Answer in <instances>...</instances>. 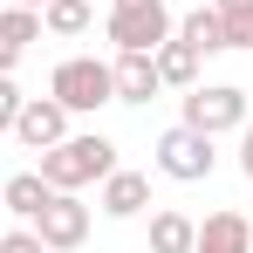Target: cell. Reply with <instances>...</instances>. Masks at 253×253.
I'll use <instances>...</instances> for the list:
<instances>
[{
    "instance_id": "1",
    "label": "cell",
    "mask_w": 253,
    "mask_h": 253,
    "mask_svg": "<svg viewBox=\"0 0 253 253\" xmlns=\"http://www.w3.org/2000/svg\"><path fill=\"white\" fill-rule=\"evenodd\" d=\"M35 171L48 178V192H83V185H103V178L117 171V144H110L103 130H69L62 144L42 151Z\"/></svg>"
},
{
    "instance_id": "2",
    "label": "cell",
    "mask_w": 253,
    "mask_h": 253,
    "mask_svg": "<svg viewBox=\"0 0 253 253\" xmlns=\"http://www.w3.org/2000/svg\"><path fill=\"white\" fill-rule=\"evenodd\" d=\"M48 96H55L69 117H96L103 103H117V76H110V62H96V55H69V62H55Z\"/></svg>"
},
{
    "instance_id": "3",
    "label": "cell",
    "mask_w": 253,
    "mask_h": 253,
    "mask_svg": "<svg viewBox=\"0 0 253 253\" xmlns=\"http://www.w3.org/2000/svg\"><path fill=\"white\" fill-rule=\"evenodd\" d=\"M253 110H247V89L240 83H192L185 89V124L206 130V137H226V130H240Z\"/></svg>"
},
{
    "instance_id": "4",
    "label": "cell",
    "mask_w": 253,
    "mask_h": 253,
    "mask_svg": "<svg viewBox=\"0 0 253 253\" xmlns=\"http://www.w3.org/2000/svg\"><path fill=\"white\" fill-rule=\"evenodd\" d=\"M171 7L165 0H151V7H110V42H117V55H151L158 42H171Z\"/></svg>"
},
{
    "instance_id": "5",
    "label": "cell",
    "mask_w": 253,
    "mask_h": 253,
    "mask_svg": "<svg viewBox=\"0 0 253 253\" xmlns=\"http://www.w3.org/2000/svg\"><path fill=\"white\" fill-rule=\"evenodd\" d=\"M212 165H219V151H212V137L206 130H192V124H178L158 137V171L165 178H178V185H199V178H212Z\"/></svg>"
},
{
    "instance_id": "6",
    "label": "cell",
    "mask_w": 253,
    "mask_h": 253,
    "mask_svg": "<svg viewBox=\"0 0 253 253\" xmlns=\"http://www.w3.org/2000/svg\"><path fill=\"white\" fill-rule=\"evenodd\" d=\"M35 233H42L48 253H76L89 240V206L76 199V192H48V206L35 212Z\"/></svg>"
},
{
    "instance_id": "7",
    "label": "cell",
    "mask_w": 253,
    "mask_h": 253,
    "mask_svg": "<svg viewBox=\"0 0 253 253\" xmlns=\"http://www.w3.org/2000/svg\"><path fill=\"white\" fill-rule=\"evenodd\" d=\"M7 137H14L21 151H48V144H62V137H69V110H62L55 96H28Z\"/></svg>"
},
{
    "instance_id": "8",
    "label": "cell",
    "mask_w": 253,
    "mask_h": 253,
    "mask_svg": "<svg viewBox=\"0 0 253 253\" xmlns=\"http://www.w3.org/2000/svg\"><path fill=\"white\" fill-rule=\"evenodd\" d=\"M192 253H253V226H247V212H206V219H199Z\"/></svg>"
},
{
    "instance_id": "9",
    "label": "cell",
    "mask_w": 253,
    "mask_h": 253,
    "mask_svg": "<svg viewBox=\"0 0 253 253\" xmlns=\"http://www.w3.org/2000/svg\"><path fill=\"white\" fill-rule=\"evenodd\" d=\"M96 206H103V219H137V212L151 206V178L117 165L110 178H103V199H96Z\"/></svg>"
},
{
    "instance_id": "10",
    "label": "cell",
    "mask_w": 253,
    "mask_h": 253,
    "mask_svg": "<svg viewBox=\"0 0 253 253\" xmlns=\"http://www.w3.org/2000/svg\"><path fill=\"white\" fill-rule=\"evenodd\" d=\"M110 76H117V103H151V96L165 89L151 55H117V62H110Z\"/></svg>"
},
{
    "instance_id": "11",
    "label": "cell",
    "mask_w": 253,
    "mask_h": 253,
    "mask_svg": "<svg viewBox=\"0 0 253 253\" xmlns=\"http://www.w3.org/2000/svg\"><path fill=\"white\" fill-rule=\"evenodd\" d=\"M151 62H158V83H165V89H192L206 55H199L192 42H178V35H171V42H158V48H151Z\"/></svg>"
},
{
    "instance_id": "12",
    "label": "cell",
    "mask_w": 253,
    "mask_h": 253,
    "mask_svg": "<svg viewBox=\"0 0 253 253\" xmlns=\"http://www.w3.org/2000/svg\"><path fill=\"white\" fill-rule=\"evenodd\" d=\"M0 206L14 212L21 226H35V212L48 206V178H42V171H14V178L0 185Z\"/></svg>"
},
{
    "instance_id": "13",
    "label": "cell",
    "mask_w": 253,
    "mask_h": 253,
    "mask_svg": "<svg viewBox=\"0 0 253 253\" xmlns=\"http://www.w3.org/2000/svg\"><path fill=\"white\" fill-rule=\"evenodd\" d=\"M171 35H178V42H192L199 55H226V21H219V7H212V0H206V7H192Z\"/></svg>"
},
{
    "instance_id": "14",
    "label": "cell",
    "mask_w": 253,
    "mask_h": 253,
    "mask_svg": "<svg viewBox=\"0 0 253 253\" xmlns=\"http://www.w3.org/2000/svg\"><path fill=\"white\" fill-rule=\"evenodd\" d=\"M192 240H199V219L192 212H178V206L151 212V253H192Z\"/></svg>"
},
{
    "instance_id": "15",
    "label": "cell",
    "mask_w": 253,
    "mask_h": 253,
    "mask_svg": "<svg viewBox=\"0 0 253 253\" xmlns=\"http://www.w3.org/2000/svg\"><path fill=\"white\" fill-rule=\"evenodd\" d=\"M89 21H96V0H48L42 7V35H62V42L89 35Z\"/></svg>"
},
{
    "instance_id": "16",
    "label": "cell",
    "mask_w": 253,
    "mask_h": 253,
    "mask_svg": "<svg viewBox=\"0 0 253 253\" xmlns=\"http://www.w3.org/2000/svg\"><path fill=\"white\" fill-rule=\"evenodd\" d=\"M21 103H28V96L14 89V76H0V137L14 130V117H21Z\"/></svg>"
},
{
    "instance_id": "17",
    "label": "cell",
    "mask_w": 253,
    "mask_h": 253,
    "mask_svg": "<svg viewBox=\"0 0 253 253\" xmlns=\"http://www.w3.org/2000/svg\"><path fill=\"white\" fill-rule=\"evenodd\" d=\"M0 253H48V247L35 226H14V233H0Z\"/></svg>"
},
{
    "instance_id": "18",
    "label": "cell",
    "mask_w": 253,
    "mask_h": 253,
    "mask_svg": "<svg viewBox=\"0 0 253 253\" xmlns=\"http://www.w3.org/2000/svg\"><path fill=\"white\" fill-rule=\"evenodd\" d=\"M21 55H28V48H21L7 28H0V76H14V62H21Z\"/></svg>"
},
{
    "instance_id": "19",
    "label": "cell",
    "mask_w": 253,
    "mask_h": 253,
    "mask_svg": "<svg viewBox=\"0 0 253 253\" xmlns=\"http://www.w3.org/2000/svg\"><path fill=\"white\" fill-rule=\"evenodd\" d=\"M240 171H247V178H253V117H247V124H240Z\"/></svg>"
},
{
    "instance_id": "20",
    "label": "cell",
    "mask_w": 253,
    "mask_h": 253,
    "mask_svg": "<svg viewBox=\"0 0 253 253\" xmlns=\"http://www.w3.org/2000/svg\"><path fill=\"white\" fill-rule=\"evenodd\" d=\"M212 7H219V21H247L253 14V0H212Z\"/></svg>"
},
{
    "instance_id": "21",
    "label": "cell",
    "mask_w": 253,
    "mask_h": 253,
    "mask_svg": "<svg viewBox=\"0 0 253 253\" xmlns=\"http://www.w3.org/2000/svg\"><path fill=\"white\" fill-rule=\"evenodd\" d=\"M0 7H48V0H0Z\"/></svg>"
},
{
    "instance_id": "22",
    "label": "cell",
    "mask_w": 253,
    "mask_h": 253,
    "mask_svg": "<svg viewBox=\"0 0 253 253\" xmlns=\"http://www.w3.org/2000/svg\"><path fill=\"white\" fill-rule=\"evenodd\" d=\"M110 7H151V0H110Z\"/></svg>"
},
{
    "instance_id": "23",
    "label": "cell",
    "mask_w": 253,
    "mask_h": 253,
    "mask_svg": "<svg viewBox=\"0 0 253 253\" xmlns=\"http://www.w3.org/2000/svg\"><path fill=\"white\" fill-rule=\"evenodd\" d=\"M247 226H253V212H247Z\"/></svg>"
}]
</instances>
